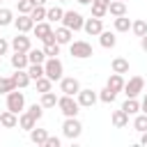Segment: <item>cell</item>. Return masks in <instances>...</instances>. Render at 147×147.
<instances>
[{
    "label": "cell",
    "instance_id": "cell-17",
    "mask_svg": "<svg viewBox=\"0 0 147 147\" xmlns=\"http://www.w3.org/2000/svg\"><path fill=\"white\" fill-rule=\"evenodd\" d=\"M99 44H101L103 48H115V44H117L115 32H110V30H101V32H99Z\"/></svg>",
    "mask_w": 147,
    "mask_h": 147
},
{
    "label": "cell",
    "instance_id": "cell-39",
    "mask_svg": "<svg viewBox=\"0 0 147 147\" xmlns=\"http://www.w3.org/2000/svg\"><path fill=\"white\" fill-rule=\"evenodd\" d=\"M16 7H18V14H30L32 11V0H16Z\"/></svg>",
    "mask_w": 147,
    "mask_h": 147
},
{
    "label": "cell",
    "instance_id": "cell-25",
    "mask_svg": "<svg viewBox=\"0 0 147 147\" xmlns=\"http://www.w3.org/2000/svg\"><path fill=\"white\" fill-rule=\"evenodd\" d=\"M41 108H55L57 106V96H55V92L53 90H48V92H41Z\"/></svg>",
    "mask_w": 147,
    "mask_h": 147
},
{
    "label": "cell",
    "instance_id": "cell-16",
    "mask_svg": "<svg viewBox=\"0 0 147 147\" xmlns=\"http://www.w3.org/2000/svg\"><path fill=\"white\" fill-rule=\"evenodd\" d=\"M0 124H2V129H14V126H18V115L11 110H5V113H0Z\"/></svg>",
    "mask_w": 147,
    "mask_h": 147
},
{
    "label": "cell",
    "instance_id": "cell-28",
    "mask_svg": "<svg viewBox=\"0 0 147 147\" xmlns=\"http://www.w3.org/2000/svg\"><path fill=\"white\" fill-rule=\"evenodd\" d=\"M46 138H48V131L46 129H30V140L34 145H44Z\"/></svg>",
    "mask_w": 147,
    "mask_h": 147
},
{
    "label": "cell",
    "instance_id": "cell-44",
    "mask_svg": "<svg viewBox=\"0 0 147 147\" xmlns=\"http://www.w3.org/2000/svg\"><path fill=\"white\" fill-rule=\"evenodd\" d=\"M140 48H142V51L147 53V32H145V34L140 37Z\"/></svg>",
    "mask_w": 147,
    "mask_h": 147
},
{
    "label": "cell",
    "instance_id": "cell-15",
    "mask_svg": "<svg viewBox=\"0 0 147 147\" xmlns=\"http://www.w3.org/2000/svg\"><path fill=\"white\" fill-rule=\"evenodd\" d=\"M110 122H113V126H115V129H124V126L129 124V113H124L122 108H119V110H113Z\"/></svg>",
    "mask_w": 147,
    "mask_h": 147
},
{
    "label": "cell",
    "instance_id": "cell-36",
    "mask_svg": "<svg viewBox=\"0 0 147 147\" xmlns=\"http://www.w3.org/2000/svg\"><path fill=\"white\" fill-rule=\"evenodd\" d=\"M44 53H46V57H57V55H60V44H57V41L44 44Z\"/></svg>",
    "mask_w": 147,
    "mask_h": 147
},
{
    "label": "cell",
    "instance_id": "cell-6",
    "mask_svg": "<svg viewBox=\"0 0 147 147\" xmlns=\"http://www.w3.org/2000/svg\"><path fill=\"white\" fill-rule=\"evenodd\" d=\"M7 110H11L16 115L25 110V94L18 92V87L11 90V92H7Z\"/></svg>",
    "mask_w": 147,
    "mask_h": 147
},
{
    "label": "cell",
    "instance_id": "cell-40",
    "mask_svg": "<svg viewBox=\"0 0 147 147\" xmlns=\"http://www.w3.org/2000/svg\"><path fill=\"white\" fill-rule=\"evenodd\" d=\"M90 9H92V16H94V18H103V16L108 14V9H106V7H101V5H96V2H92V5H90Z\"/></svg>",
    "mask_w": 147,
    "mask_h": 147
},
{
    "label": "cell",
    "instance_id": "cell-34",
    "mask_svg": "<svg viewBox=\"0 0 147 147\" xmlns=\"http://www.w3.org/2000/svg\"><path fill=\"white\" fill-rule=\"evenodd\" d=\"M34 85H37V92H48V90H53V80H51L48 76L37 78V80H34Z\"/></svg>",
    "mask_w": 147,
    "mask_h": 147
},
{
    "label": "cell",
    "instance_id": "cell-27",
    "mask_svg": "<svg viewBox=\"0 0 147 147\" xmlns=\"http://www.w3.org/2000/svg\"><path fill=\"white\" fill-rule=\"evenodd\" d=\"M115 32H129L131 30V18H126V14L124 16H115Z\"/></svg>",
    "mask_w": 147,
    "mask_h": 147
},
{
    "label": "cell",
    "instance_id": "cell-45",
    "mask_svg": "<svg viewBox=\"0 0 147 147\" xmlns=\"http://www.w3.org/2000/svg\"><path fill=\"white\" fill-rule=\"evenodd\" d=\"M140 110L147 115V92H145V96H142V101H140Z\"/></svg>",
    "mask_w": 147,
    "mask_h": 147
},
{
    "label": "cell",
    "instance_id": "cell-31",
    "mask_svg": "<svg viewBox=\"0 0 147 147\" xmlns=\"http://www.w3.org/2000/svg\"><path fill=\"white\" fill-rule=\"evenodd\" d=\"M131 32H133L136 37H142V34L147 32V21H145V18H138V21H131Z\"/></svg>",
    "mask_w": 147,
    "mask_h": 147
},
{
    "label": "cell",
    "instance_id": "cell-24",
    "mask_svg": "<svg viewBox=\"0 0 147 147\" xmlns=\"http://www.w3.org/2000/svg\"><path fill=\"white\" fill-rule=\"evenodd\" d=\"M110 69H113L115 74H129V60H126V57H115V60L110 62Z\"/></svg>",
    "mask_w": 147,
    "mask_h": 147
},
{
    "label": "cell",
    "instance_id": "cell-9",
    "mask_svg": "<svg viewBox=\"0 0 147 147\" xmlns=\"http://www.w3.org/2000/svg\"><path fill=\"white\" fill-rule=\"evenodd\" d=\"M78 90H80L78 78H74V76H62V78H60V92H62V94L76 96V94H78Z\"/></svg>",
    "mask_w": 147,
    "mask_h": 147
},
{
    "label": "cell",
    "instance_id": "cell-11",
    "mask_svg": "<svg viewBox=\"0 0 147 147\" xmlns=\"http://www.w3.org/2000/svg\"><path fill=\"white\" fill-rule=\"evenodd\" d=\"M14 25H16V30L18 32H32V28H34V21H32V16L30 14H18V18H14Z\"/></svg>",
    "mask_w": 147,
    "mask_h": 147
},
{
    "label": "cell",
    "instance_id": "cell-22",
    "mask_svg": "<svg viewBox=\"0 0 147 147\" xmlns=\"http://www.w3.org/2000/svg\"><path fill=\"white\" fill-rule=\"evenodd\" d=\"M108 14H110V16H124V14H126V2H122V0H110Z\"/></svg>",
    "mask_w": 147,
    "mask_h": 147
},
{
    "label": "cell",
    "instance_id": "cell-12",
    "mask_svg": "<svg viewBox=\"0 0 147 147\" xmlns=\"http://www.w3.org/2000/svg\"><path fill=\"white\" fill-rule=\"evenodd\" d=\"M83 30L90 34V37H99V32L103 30V21L101 18H85V23H83Z\"/></svg>",
    "mask_w": 147,
    "mask_h": 147
},
{
    "label": "cell",
    "instance_id": "cell-41",
    "mask_svg": "<svg viewBox=\"0 0 147 147\" xmlns=\"http://www.w3.org/2000/svg\"><path fill=\"white\" fill-rule=\"evenodd\" d=\"M28 113H30L34 119H41V115H44V108H41V103H32V106L28 108Z\"/></svg>",
    "mask_w": 147,
    "mask_h": 147
},
{
    "label": "cell",
    "instance_id": "cell-2",
    "mask_svg": "<svg viewBox=\"0 0 147 147\" xmlns=\"http://www.w3.org/2000/svg\"><path fill=\"white\" fill-rule=\"evenodd\" d=\"M57 108H60V113L64 115V117H76L78 115V101H76V96H69V94H62V96H57Z\"/></svg>",
    "mask_w": 147,
    "mask_h": 147
},
{
    "label": "cell",
    "instance_id": "cell-48",
    "mask_svg": "<svg viewBox=\"0 0 147 147\" xmlns=\"http://www.w3.org/2000/svg\"><path fill=\"white\" fill-rule=\"evenodd\" d=\"M78 5H92V0H76Z\"/></svg>",
    "mask_w": 147,
    "mask_h": 147
},
{
    "label": "cell",
    "instance_id": "cell-8",
    "mask_svg": "<svg viewBox=\"0 0 147 147\" xmlns=\"http://www.w3.org/2000/svg\"><path fill=\"white\" fill-rule=\"evenodd\" d=\"M76 101H78V106H83V108H92V106L99 101V94H96L92 87H80L78 94H76Z\"/></svg>",
    "mask_w": 147,
    "mask_h": 147
},
{
    "label": "cell",
    "instance_id": "cell-4",
    "mask_svg": "<svg viewBox=\"0 0 147 147\" xmlns=\"http://www.w3.org/2000/svg\"><path fill=\"white\" fill-rule=\"evenodd\" d=\"M62 133H64V138H69V140H78L80 133H83V124L78 122V117H64V122H62Z\"/></svg>",
    "mask_w": 147,
    "mask_h": 147
},
{
    "label": "cell",
    "instance_id": "cell-37",
    "mask_svg": "<svg viewBox=\"0 0 147 147\" xmlns=\"http://www.w3.org/2000/svg\"><path fill=\"white\" fill-rule=\"evenodd\" d=\"M115 96H117V94H115V92H113L108 85H106V87L99 92V101H103V103H113V101H115Z\"/></svg>",
    "mask_w": 147,
    "mask_h": 147
},
{
    "label": "cell",
    "instance_id": "cell-5",
    "mask_svg": "<svg viewBox=\"0 0 147 147\" xmlns=\"http://www.w3.org/2000/svg\"><path fill=\"white\" fill-rule=\"evenodd\" d=\"M64 28H69L71 32H78V30H83V23H85V18H83V14H78V11H74V9H69V11H64L62 14V21H60Z\"/></svg>",
    "mask_w": 147,
    "mask_h": 147
},
{
    "label": "cell",
    "instance_id": "cell-53",
    "mask_svg": "<svg viewBox=\"0 0 147 147\" xmlns=\"http://www.w3.org/2000/svg\"><path fill=\"white\" fill-rule=\"evenodd\" d=\"M0 2H2V0H0Z\"/></svg>",
    "mask_w": 147,
    "mask_h": 147
},
{
    "label": "cell",
    "instance_id": "cell-46",
    "mask_svg": "<svg viewBox=\"0 0 147 147\" xmlns=\"http://www.w3.org/2000/svg\"><path fill=\"white\" fill-rule=\"evenodd\" d=\"M92 2H96V5H101V7H106V9H108V5H110V0H92Z\"/></svg>",
    "mask_w": 147,
    "mask_h": 147
},
{
    "label": "cell",
    "instance_id": "cell-23",
    "mask_svg": "<svg viewBox=\"0 0 147 147\" xmlns=\"http://www.w3.org/2000/svg\"><path fill=\"white\" fill-rule=\"evenodd\" d=\"M28 60H30V64H44V62H46L44 48H30V51H28Z\"/></svg>",
    "mask_w": 147,
    "mask_h": 147
},
{
    "label": "cell",
    "instance_id": "cell-43",
    "mask_svg": "<svg viewBox=\"0 0 147 147\" xmlns=\"http://www.w3.org/2000/svg\"><path fill=\"white\" fill-rule=\"evenodd\" d=\"M9 48H11V46H9V41H7L5 37H0V57H2V55H7V51H9Z\"/></svg>",
    "mask_w": 147,
    "mask_h": 147
},
{
    "label": "cell",
    "instance_id": "cell-51",
    "mask_svg": "<svg viewBox=\"0 0 147 147\" xmlns=\"http://www.w3.org/2000/svg\"><path fill=\"white\" fill-rule=\"evenodd\" d=\"M0 129H2V124H0Z\"/></svg>",
    "mask_w": 147,
    "mask_h": 147
},
{
    "label": "cell",
    "instance_id": "cell-38",
    "mask_svg": "<svg viewBox=\"0 0 147 147\" xmlns=\"http://www.w3.org/2000/svg\"><path fill=\"white\" fill-rule=\"evenodd\" d=\"M133 129H136V131H140V133H142V131H147V115H145V113H142V115H138V117L133 119Z\"/></svg>",
    "mask_w": 147,
    "mask_h": 147
},
{
    "label": "cell",
    "instance_id": "cell-13",
    "mask_svg": "<svg viewBox=\"0 0 147 147\" xmlns=\"http://www.w3.org/2000/svg\"><path fill=\"white\" fill-rule=\"evenodd\" d=\"M32 32H34V37L37 39H46V37H51L53 34V28H51V23L48 21H39V23H34V28H32Z\"/></svg>",
    "mask_w": 147,
    "mask_h": 147
},
{
    "label": "cell",
    "instance_id": "cell-29",
    "mask_svg": "<svg viewBox=\"0 0 147 147\" xmlns=\"http://www.w3.org/2000/svg\"><path fill=\"white\" fill-rule=\"evenodd\" d=\"M7 25H14V11L7 7H0V28H7Z\"/></svg>",
    "mask_w": 147,
    "mask_h": 147
},
{
    "label": "cell",
    "instance_id": "cell-14",
    "mask_svg": "<svg viewBox=\"0 0 147 147\" xmlns=\"http://www.w3.org/2000/svg\"><path fill=\"white\" fill-rule=\"evenodd\" d=\"M53 34H55V41H57L60 46H64V44H71V37H74V32H71L69 28H64V25L55 28V30H53Z\"/></svg>",
    "mask_w": 147,
    "mask_h": 147
},
{
    "label": "cell",
    "instance_id": "cell-7",
    "mask_svg": "<svg viewBox=\"0 0 147 147\" xmlns=\"http://www.w3.org/2000/svg\"><path fill=\"white\" fill-rule=\"evenodd\" d=\"M145 90V78L142 76H131L129 80H124V94L126 96H138L140 92Z\"/></svg>",
    "mask_w": 147,
    "mask_h": 147
},
{
    "label": "cell",
    "instance_id": "cell-35",
    "mask_svg": "<svg viewBox=\"0 0 147 147\" xmlns=\"http://www.w3.org/2000/svg\"><path fill=\"white\" fill-rule=\"evenodd\" d=\"M11 90H16L11 76H9V78H7V76H0V94H7V92H11Z\"/></svg>",
    "mask_w": 147,
    "mask_h": 147
},
{
    "label": "cell",
    "instance_id": "cell-10",
    "mask_svg": "<svg viewBox=\"0 0 147 147\" xmlns=\"http://www.w3.org/2000/svg\"><path fill=\"white\" fill-rule=\"evenodd\" d=\"M9 46L14 48V51H21V53H28L30 48H32V44H30V37L25 34V32H18L11 41H9Z\"/></svg>",
    "mask_w": 147,
    "mask_h": 147
},
{
    "label": "cell",
    "instance_id": "cell-50",
    "mask_svg": "<svg viewBox=\"0 0 147 147\" xmlns=\"http://www.w3.org/2000/svg\"><path fill=\"white\" fill-rule=\"evenodd\" d=\"M57 2H67V0H57Z\"/></svg>",
    "mask_w": 147,
    "mask_h": 147
},
{
    "label": "cell",
    "instance_id": "cell-18",
    "mask_svg": "<svg viewBox=\"0 0 147 147\" xmlns=\"http://www.w3.org/2000/svg\"><path fill=\"white\" fill-rule=\"evenodd\" d=\"M11 67L14 69H28V64H30V60H28V53H21V51H14V55H11Z\"/></svg>",
    "mask_w": 147,
    "mask_h": 147
},
{
    "label": "cell",
    "instance_id": "cell-30",
    "mask_svg": "<svg viewBox=\"0 0 147 147\" xmlns=\"http://www.w3.org/2000/svg\"><path fill=\"white\" fill-rule=\"evenodd\" d=\"M62 14H64L62 7H51V9H46V21L48 23H57V21H62Z\"/></svg>",
    "mask_w": 147,
    "mask_h": 147
},
{
    "label": "cell",
    "instance_id": "cell-3",
    "mask_svg": "<svg viewBox=\"0 0 147 147\" xmlns=\"http://www.w3.org/2000/svg\"><path fill=\"white\" fill-rule=\"evenodd\" d=\"M62 74H64V64L57 57H46V62H44V76H48L55 83V80L62 78Z\"/></svg>",
    "mask_w": 147,
    "mask_h": 147
},
{
    "label": "cell",
    "instance_id": "cell-21",
    "mask_svg": "<svg viewBox=\"0 0 147 147\" xmlns=\"http://www.w3.org/2000/svg\"><path fill=\"white\" fill-rule=\"evenodd\" d=\"M18 126H21V129H25V131H30V129H34V126H37V119H34L28 110H23V113H18Z\"/></svg>",
    "mask_w": 147,
    "mask_h": 147
},
{
    "label": "cell",
    "instance_id": "cell-47",
    "mask_svg": "<svg viewBox=\"0 0 147 147\" xmlns=\"http://www.w3.org/2000/svg\"><path fill=\"white\" fill-rule=\"evenodd\" d=\"M140 145L147 147V131H142V136H140Z\"/></svg>",
    "mask_w": 147,
    "mask_h": 147
},
{
    "label": "cell",
    "instance_id": "cell-26",
    "mask_svg": "<svg viewBox=\"0 0 147 147\" xmlns=\"http://www.w3.org/2000/svg\"><path fill=\"white\" fill-rule=\"evenodd\" d=\"M122 110L129 113V115H136V113L140 110V101H138L136 96H126V101L122 103Z\"/></svg>",
    "mask_w": 147,
    "mask_h": 147
},
{
    "label": "cell",
    "instance_id": "cell-49",
    "mask_svg": "<svg viewBox=\"0 0 147 147\" xmlns=\"http://www.w3.org/2000/svg\"><path fill=\"white\" fill-rule=\"evenodd\" d=\"M32 5H46V0H32Z\"/></svg>",
    "mask_w": 147,
    "mask_h": 147
},
{
    "label": "cell",
    "instance_id": "cell-20",
    "mask_svg": "<svg viewBox=\"0 0 147 147\" xmlns=\"http://www.w3.org/2000/svg\"><path fill=\"white\" fill-rule=\"evenodd\" d=\"M106 85H108L115 94L122 92V90H124V78H122V74H115V71H113V74L108 76V83H106Z\"/></svg>",
    "mask_w": 147,
    "mask_h": 147
},
{
    "label": "cell",
    "instance_id": "cell-42",
    "mask_svg": "<svg viewBox=\"0 0 147 147\" xmlns=\"http://www.w3.org/2000/svg\"><path fill=\"white\" fill-rule=\"evenodd\" d=\"M60 145H62V140H60L57 136H48L46 142H44V147H60Z\"/></svg>",
    "mask_w": 147,
    "mask_h": 147
},
{
    "label": "cell",
    "instance_id": "cell-1",
    "mask_svg": "<svg viewBox=\"0 0 147 147\" xmlns=\"http://www.w3.org/2000/svg\"><path fill=\"white\" fill-rule=\"evenodd\" d=\"M69 53H71L76 60H87V57L94 55L92 44L85 41V39H76V41H71V44H69Z\"/></svg>",
    "mask_w": 147,
    "mask_h": 147
},
{
    "label": "cell",
    "instance_id": "cell-33",
    "mask_svg": "<svg viewBox=\"0 0 147 147\" xmlns=\"http://www.w3.org/2000/svg\"><path fill=\"white\" fill-rule=\"evenodd\" d=\"M28 76H30V80H37V78H41L44 76V64H28Z\"/></svg>",
    "mask_w": 147,
    "mask_h": 147
},
{
    "label": "cell",
    "instance_id": "cell-32",
    "mask_svg": "<svg viewBox=\"0 0 147 147\" xmlns=\"http://www.w3.org/2000/svg\"><path fill=\"white\" fill-rule=\"evenodd\" d=\"M30 16H32V21H34V23L46 21V7H44V5H34V7H32V11H30Z\"/></svg>",
    "mask_w": 147,
    "mask_h": 147
},
{
    "label": "cell",
    "instance_id": "cell-52",
    "mask_svg": "<svg viewBox=\"0 0 147 147\" xmlns=\"http://www.w3.org/2000/svg\"><path fill=\"white\" fill-rule=\"evenodd\" d=\"M122 2H126V0H122Z\"/></svg>",
    "mask_w": 147,
    "mask_h": 147
},
{
    "label": "cell",
    "instance_id": "cell-19",
    "mask_svg": "<svg viewBox=\"0 0 147 147\" xmlns=\"http://www.w3.org/2000/svg\"><path fill=\"white\" fill-rule=\"evenodd\" d=\"M11 80H14V85H16L18 90H23V87H28V85H30V76H28V71H25V69H16V71H14V76H11Z\"/></svg>",
    "mask_w": 147,
    "mask_h": 147
}]
</instances>
